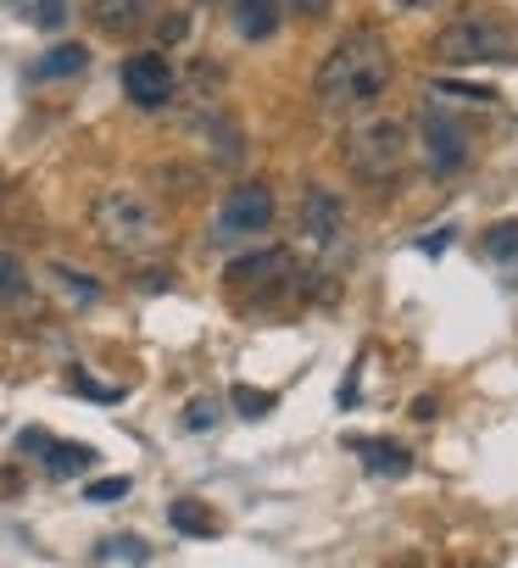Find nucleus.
<instances>
[{
    "instance_id": "obj_1",
    "label": "nucleus",
    "mask_w": 518,
    "mask_h": 568,
    "mask_svg": "<svg viewBox=\"0 0 518 568\" xmlns=\"http://www.w3.org/2000/svg\"><path fill=\"white\" fill-rule=\"evenodd\" d=\"M390 73H396V62H390L385 34L357 29V34H346V40H341V45H335V51L318 62L313 90H318L324 112H335V118H363V112H368V106L385 95Z\"/></svg>"
},
{
    "instance_id": "obj_2",
    "label": "nucleus",
    "mask_w": 518,
    "mask_h": 568,
    "mask_svg": "<svg viewBox=\"0 0 518 568\" xmlns=\"http://www.w3.org/2000/svg\"><path fill=\"white\" fill-rule=\"evenodd\" d=\"M407 151H413V140H407V123L396 112H363L341 134V162L363 184H396L407 168Z\"/></svg>"
},
{
    "instance_id": "obj_3",
    "label": "nucleus",
    "mask_w": 518,
    "mask_h": 568,
    "mask_svg": "<svg viewBox=\"0 0 518 568\" xmlns=\"http://www.w3.org/2000/svg\"><path fill=\"white\" fill-rule=\"evenodd\" d=\"M435 57L451 68H518V34L496 12H457L435 34Z\"/></svg>"
},
{
    "instance_id": "obj_4",
    "label": "nucleus",
    "mask_w": 518,
    "mask_h": 568,
    "mask_svg": "<svg viewBox=\"0 0 518 568\" xmlns=\"http://www.w3.org/2000/svg\"><path fill=\"white\" fill-rule=\"evenodd\" d=\"M90 223H95L101 245H112L123 256H140V251H151L162 240V217H156V206L140 190H101L90 201Z\"/></svg>"
},
{
    "instance_id": "obj_5",
    "label": "nucleus",
    "mask_w": 518,
    "mask_h": 568,
    "mask_svg": "<svg viewBox=\"0 0 518 568\" xmlns=\"http://www.w3.org/2000/svg\"><path fill=\"white\" fill-rule=\"evenodd\" d=\"M418 134H424V168H429L435 179H451V173L468 168V156H474V134H468V123H463L457 112H446V106H424Z\"/></svg>"
},
{
    "instance_id": "obj_6",
    "label": "nucleus",
    "mask_w": 518,
    "mask_h": 568,
    "mask_svg": "<svg viewBox=\"0 0 518 568\" xmlns=\"http://www.w3.org/2000/svg\"><path fill=\"white\" fill-rule=\"evenodd\" d=\"M296 217H302V240L318 256H335L341 251V240H346V206H341V195H329L324 184H313V190H302Z\"/></svg>"
},
{
    "instance_id": "obj_7",
    "label": "nucleus",
    "mask_w": 518,
    "mask_h": 568,
    "mask_svg": "<svg viewBox=\"0 0 518 568\" xmlns=\"http://www.w3.org/2000/svg\"><path fill=\"white\" fill-rule=\"evenodd\" d=\"M274 223V190L268 184H234L223 195V212H217V234L223 240H251Z\"/></svg>"
},
{
    "instance_id": "obj_8",
    "label": "nucleus",
    "mask_w": 518,
    "mask_h": 568,
    "mask_svg": "<svg viewBox=\"0 0 518 568\" xmlns=\"http://www.w3.org/2000/svg\"><path fill=\"white\" fill-rule=\"evenodd\" d=\"M123 95H129L134 106H145V112L167 106V101H173V68H167V57H162V51L129 57V62H123Z\"/></svg>"
},
{
    "instance_id": "obj_9",
    "label": "nucleus",
    "mask_w": 518,
    "mask_h": 568,
    "mask_svg": "<svg viewBox=\"0 0 518 568\" xmlns=\"http://www.w3.org/2000/svg\"><path fill=\"white\" fill-rule=\"evenodd\" d=\"M291 251H280V245H268V251H251V256H234L228 262V273H223V284L228 291H280V284H291Z\"/></svg>"
},
{
    "instance_id": "obj_10",
    "label": "nucleus",
    "mask_w": 518,
    "mask_h": 568,
    "mask_svg": "<svg viewBox=\"0 0 518 568\" xmlns=\"http://www.w3.org/2000/svg\"><path fill=\"white\" fill-rule=\"evenodd\" d=\"M45 278L57 284V296H62L68 307H95V302H101V278L84 273V267H73V262H51Z\"/></svg>"
},
{
    "instance_id": "obj_11",
    "label": "nucleus",
    "mask_w": 518,
    "mask_h": 568,
    "mask_svg": "<svg viewBox=\"0 0 518 568\" xmlns=\"http://www.w3.org/2000/svg\"><path fill=\"white\" fill-rule=\"evenodd\" d=\"M195 134L206 140V151H212V162H217V168H240L245 145H240V129H234L228 118L206 112V118H195Z\"/></svg>"
},
{
    "instance_id": "obj_12",
    "label": "nucleus",
    "mask_w": 518,
    "mask_h": 568,
    "mask_svg": "<svg viewBox=\"0 0 518 568\" xmlns=\"http://www.w3.org/2000/svg\"><path fill=\"white\" fill-rule=\"evenodd\" d=\"M90 68V45H57V51H45L34 68H29V79L34 84H51V79H73V73H84Z\"/></svg>"
},
{
    "instance_id": "obj_13",
    "label": "nucleus",
    "mask_w": 518,
    "mask_h": 568,
    "mask_svg": "<svg viewBox=\"0 0 518 568\" xmlns=\"http://www.w3.org/2000/svg\"><path fill=\"white\" fill-rule=\"evenodd\" d=\"M234 29L240 40H268L280 29V0H234Z\"/></svg>"
},
{
    "instance_id": "obj_14",
    "label": "nucleus",
    "mask_w": 518,
    "mask_h": 568,
    "mask_svg": "<svg viewBox=\"0 0 518 568\" xmlns=\"http://www.w3.org/2000/svg\"><path fill=\"white\" fill-rule=\"evenodd\" d=\"M90 18L106 34H134L140 18H145V0H90Z\"/></svg>"
},
{
    "instance_id": "obj_15",
    "label": "nucleus",
    "mask_w": 518,
    "mask_h": 568,
    "mask_svg": "<svg viewBox=\"0 0 518 568\" xmlns=\"http://www.w3.org/2000/svg\"><path fill=\"white\" fill-rule=\"evenodd\" d=\"M45 474L51 479H73V474H84L90 463H95V446H73V440H51L45 452Z\"/></svg>"
},
{
    "instance_id": "obj_16",
    "label": "nucleus",
    "mask_w": 518,
    "mask_h": 568,
    "mask_svg": "<svg viewBox=\"0 0 518 568\" xmlns=\"http://www.w3.org/2000/svg\"><path fill=\"white\" fill-rule=\"evenodd\" d=\"M363 457H368V468L374 474H385V479H402L407 468H413V457L402 452V446H390V440H352Z\"/></svg>"
},
{
    "instance_id": "obj_17",
    "label": "nucleus",
    "mask_w": 518,
    "mask_h": 568,
    "mask_svg": "<svg viewBox=\"0 0 518 568\" xmlns=\"http://www.w3.org/2000/svg\"><path fill=\"white\" fill-rule=\"evenodd\" d=\"M167 524L179 529V535H195V540H206V535H217V518L201 507V501H190V496H179L173 507H167Z\"/></svg>"
},
{
    "instance_id": "obj_18",
    "label": "nucleus",
    "mask_w": 518,
    "mask_h": 568,
    "mask_svg": "<svg viewBox=\"0 0 518 568\" xmlns=\"http://www.w3.org/2000/svg\"><path fill=\"white\" fill-rule=\"evenodd\" d=\"M23 296H29V267H23L12 251H0V313L18 307Z\"/></svg>"
},
{
    "instance_id": "obj_19",
    "label": "nucleus",
    "mask_w": 518,
    "mask_h": 568,
    "mask_svg": "<svg viewBox=\"0 0 518 568\" xmlns=\"http://www.w3.org/2000/svg\"><path fill=\"white\" fill-rule=\"evenodd\" d=\"M479 251H485L490 262H518V223L485 229V234H479Z\"/></svg>"
},
{
    "instance_id": "obj_20",
    "label": "nucleus",
    "mask_w": 518,
    "mask_h": 568,
    "mask_svg": "<svg viewBox=\"0 0 518 568\" xmlns=\"http://www.w3.org/2000/svg\"><path fill=\"white\" fill-rule=\"evenodd\" d=\"M280 407V396L274 390H251V385H234V413L240 418H268Z\"/></svg>"
},
{
    "instance_id": "obj_21",
    "label": "nucleus",
    "mask_w": 518,
    "mask_h": 568,
    "mask_svg": "<svg viewBox=\"0 0 518 568\" xmlns=\"http://www.w3.org/2000/svg\"><path fill=\"white\" fill-rule=\"evenodd\" d=\"M23 12L34 29H62L68 23V0H23Z\"/></svg>"
},
{
    "instance_id": "obj_22",
    "label": "nucleus",
    "mask_w": 518,
    "mask_h": 568,
    "mask_svg": "<svg viewBox=\"0 0 518 568\" xmlns=\"http://www.w3.org/2000/svg\"><path fill=\"white\" fill-rule=\"evenodd\" d=\"M68 390H79L84 402H123V390H118V385H95L84 368H73V374H68Z\"/></svg>"
},
{
    "instance_id": "obj_23",
    "label": "nucleus",
    "mask_w": 518,
    "mask_h": 568,
    "mask_svg": "<svg viewBox=\"0 0 518 568\" xmlns=\"http://www.w3.org/2000/svg\"><path fill=\"white\" fill-rule=\"evenodd\" d=\"M156 184L173 190V195H195L201 190V173H190V168H156Z\"/></svg>"
},
{
    "instance_id": "obj_24",
    "label": "nucleus",
    "mask_w": 518,
    "mask_h": 568,
    "mask_svg": "<svg viewBox=\"0 0 518 568\" xmlns=\"http://www.w3.org/2000/svg\"><path fill=\"white\" fill-rule=\"evenodd\" d=\"M212 424H217V402H212V396H195V402L184 407V429L201 435V429H212Z\"/></svg>"
},
{
    "instance_id": "obj_25",
    "label": "nucleus",
    "mask_w": 518,
    "mask_h": 568,
    "mask_svg": "<svg viewBox=\"0 0 518 568\" xmlns=\"http://www.w3.org/2000/svg\"><path fill=\"white\" fill-rule=\"evenodd\" d=\"M84 496H90V501H123V496H129V479H123V474H118V479H95Z\"/></svg>"
},
{
    "instance_id": "obj_26",
    "label": "nucleus",
    "mask_w": 518,
    "mask_h": 568,
    "mask_svg": "<svg viewBox=\"0 0 518 568\" xmlns=\"http://www.w3.org/2000/svg\"><path fill=\"white\" fill-rule=\"evenodd\" d=\"M184 34H190V18H184V12H167V23L156 29V40H162V45H179Z\"/></svg>"
},
{
    "instance_id": "obj_27",
    "label": "nucleus",
    "mask_w": 518,
    "mask_h": 568,
    "mask_svg": "<svg viewBox=\"0 0 518 568\" xmlns=\"http://www.w3.org/2000/svg\"><path fill=\"white\" fill-rule=\"evenodd\" d=\"M440 95H463V101H496V90L490 84H435Z\"/></svg>"
},
{
    "instance_id": "obj_28",
    "label": "nucleus",
    "mask_w": 518,
    "mask_h": 568,
    "mask_svg": "<svg viewBox=\"0 0 518 568\" xmlns=\"http://www.w3.org/2000/svg\"><path fill=\"white\" fill-rule=\"evenodd\" d=\"M451 240H457V234H451V229H435V234H424V240H418V245H424V251H429V256H440V251H446V245H451Z\"/></svg>"
},
{
    "instance_id": "obj_29",
    "label": "nucleus",
    "mask_w": 518,
    "mask_h": 568,
    "mask_svg": "<svg viewBox=\"0 0 518 568\" xmlns=\"http://www.w3.org/2000/svg\"><path fill=\"white\" fill-rule=\"evenodd\" d=\"M18 446H23V452H34V457H40V452H45V446H51V435H45V429H23V435H18Z\"/></svg>"
},
{
    "instance_id": "obj_30",
    "label": "nucleus",
    "mask_w": 518,
    "mask_h": 568,
    "mask_svg": "<svg viewBox=\"0 0 518 568\" xmlns=\"http://www.w3.org/2000/svg\"><path fill=\"white\" fill-rule=\"evenodd\" d=\"M167 284H173V273H140V291H151V296L167 291Z\"/></svg>"
},
{
    "instance_id": "obj_31",
    "label": "nucleus",
    "mask_w": 518,
    "mask_h": 568,
    "mask_svg": "<svg viewBox=\"0 0 518 568\" xmlns=\"http://www.w3.org/2000/svg\"><path fill=\"white\" fill-rule=\"evenodd\" d=\"M402 12H429V7H440V0H396Z\"/></svg>"
},
{
    "instance_id": "obj_32",
    "label": "nucleus",
    "mask_w": 518,
    "mask_h": 568,
    "mask_svg": "<svg viewBox=\"0 0 518 568\" xmlns=\"http://www.w3.org/2000/svg\"><path fill=\"white\" fill-rule=\"evenodd\" d=\"M296 12H313V18H318V12H324V0H296Z\"/></svg>"
}]
</instances>
